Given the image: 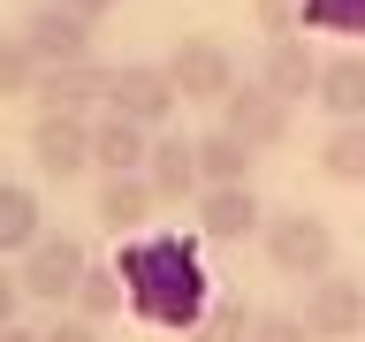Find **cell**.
<instances>
[{
    "label": "cell",
    "mask_w": 365,
    "mask_h": 342,
    "mask_svg": "<svg viewBox=\"0 0 365 342\" xmlns=\"http://www.w3.org/2000/svg\"><path fill=\"white\" fill-rule=\"evenodd\" d=\"M182 107V91L175 76H168V61H122L114 68V84H107V114H122V122H137V130H153Z\"/></svg>",
    "instance_id": "cell-3"
},
{
    "label": "cell",
    "mask_w": 365,
    "mask_h": 342,
    "mask_svg": "<svg viewBox=\"0 0 365 342\" xmlns=\"http://www.w3.org/2000/svg\"><path fill=\"white\" fill-rule=\"evenodd\" d=\"M107 84H114V68L91 53V61H68V68H46L38 76V114H76V122H91V107H107Z\"/></svg>",
    "instance_id": "cell-8"
},
{
    "label": "cell",
    "mask_w": 365,
    "mask_h": 342,
    "mask_svg": "<svg viewBox=\"0 0 365 342\" xmlns=\"http://www.w3.org/2000/svg\"><path fill=\"white\" fill-rule=\"evenodd\" d=\"M251 167H259V152H251L244 137H228L221 122L198 137V175H205V190H228V182H251Z\"/></svg>",
    "instance_id": "cell-17"
},
{
    "label": "cell",
    "mask_w": 365,
    "mask_h": 342,
    "mask_svg": "<svg viewBox=\"0 0 365 342\" xmlns=\"http://www.w3.org/2000/svg\"><path fill=\"white\" fill-rule=\"evenodd\" d=\"M304 23H327V31H365V0H304Z\"/></svg>",
    "instance_id": "cell-25"
},
{
    "label": "cell",
    "mask_w": 365,
    "mask_h": 342,
    "mask_svg": "<svg viewBox=\"0 0 365 342\" xmlns=\"http://www.w3.org/2000/svg\"><path fill=\"white\" fill-rule=\"evenodd\" d=\"M38 342H99V327H91V319H76V312H61L53 327H38Z\"/></svg>",
    "instance_id": "cell-26"
},
{
    "label": "cell",
    "mask_w": 365,
    "mask_h": 342,
    "mask_svg": "<svg viewBox=\"0 0 365 342\" xmlns=\"http://www.w3.org/2000/svg\"><path fill=\"white\" fill-rule=\"evenodd\" d=\"M145 182H153V198H160V205L198 198V190H205V175H198V137H153Z\"/></svg>",
    "instance_id": "cell-13"
},
{
    "label": "cell",
    "mask_w": 365,
    "mask_h": 342,
    "mask_svg": "<svg viewBox=\"0 0 365 342\" xmlns=\"http://www.w3.org/2000/svg\"><path fill=\"white\" fill-rule=\"evenodd\" d=\"M304 327H312V342H358L365 335V281H350V274L304 281Z\"/></svg>",
    "instance_id": "cell-6"
},
{
    "label": "cell",
    "mask_w": 365,
    "mask_h": 342,
    "mask_svg": "<svg viewBox=\"0 0 365 342\" xmlns=\"http://www.w3.org/2000/svg\"><path fill=\"white\" fill-rule=\"evenodd\" d=\"M0 342H38V327H23V319H16V327H0Z\"/></svg>",
    "instance_id": "cell-29"
},
{
    "label": "cell",
    "mask_w": 365,
    "mask_h": 342,
    "mask_svg": "<svg viewBox=\"0 0 365 342\" xmlns=\"http://www.w3.org/2000/svg\"><path fill=\"white\" fill-rule=\"evenodd\" d=\"M251 16L267 38H289V31H304V0H251Z\"/></svg>",
    "instance_id": "cell-24"
},
{
    "label": "cell",
    "mask_w": 365,
    "mask_h": 342,
    "mask_svg": "<svg viewBox=\"0 0 365 342\" xmlns=\"http://www.w3.org/2000/svg\"><path fill=\"white\" fill-rule=\"evenodd\" d=\"M244 335H251V304H244V296H213L205 319H198L182 342H244Z\"/></svg>",
    "instance_id": "cell-22"
},
{
    "label": "cell",
    "mask_w": 365,
    "mask_h": 342,
    "mask_svg": "<svg viewBox=\"0 0 365 342\" xmlns=\"http://www.w3.org/2000/svg\"><path fill=\"white\" fill-rule=\"evenodd\" d=\"M46 236L38 221V198L23 190V182H0V259H23V251Z\"/></svg>",
    "instance_id": "cell-18"
},
{
    "label": "cell",
    "mask_w": 365,
    "mask_h": 342,
    "mask_svg": "<svg viewBox=\"0 0 365 342\" xmlns=\"http://www.w3.org/2000/svg\"><path fill=\"white\" fill-rule=\"evenodd\" d=\"M198 228H205V244H244V236H259V228H267V205H259V190H251V182L198 190Z\"/></svg>",
    "instance_id": "cell-12"
},
{
    "label": "cell",
    "mask_w": 365,
    "mask_h": 342,
    "mask_svg": "<svg viewBox=\"0 0 365 342\" xmlns=\"http://www.w3.org/2000/svg\"><path fill=\"white\" fill-rule=\"evenodd\" d=\"M168 76H175V91H182V99H198V107H221L228 91L244 84V76H236V53H228L221 38H175Z\"/></svg>",
    "instance_id": "cell-5"
},
{
    "label": "cell",
    "mask_w": 365,
    "mask_h": 342,
    "mask_svg": "<svg viewBox=\"0 0 365 342\" xmlns=\"http://www.w3.org/2000/svg\"><path fill=\"white\" fill-rule=\"evenodd\" d=\"M91 213H99L114 236H145V221L160 213V198H153L145 175H99V205H91Z\"/></svg>",
    "instance_id": "cell-15"
},
{
    "label": "cell",
    "mask_w": 365,
    "mask_h": 342,
    "mask_svg": "<svg viewBox=\"0 0 365 342\" xmlns=\"http://www.w3.org/2000/svg\"><path fill=\"white\" fill-rule=\"evenodd\" d=\"M122 289H130V312L153 319V327H198L205 319V274H198V251L182 236H145V244L122 251Z\"/></svg>",
    "instance_id": "cell-1"
},
{
    "label": "cell",
    "mask_w": 365,
    "mask_h": 342,
    "mask_svg": "<svg viewBox=\"0 0 365 342\" xmlns=\"http://www.w3.org/2000/svg\"><path fill=\"white\" fill-rule=\"evenodd\" d=\"M122 304H130V289H122V266H99V259H91L84 281H76V319H91V327H99V319H114Z\"/></svg>",
    "instance_id": "cell-20"
},
{
    "label": "cell",
    "mask_w": 365,
    "mask_h": 342,
    "mask_svg": "<svg viewBox=\"0 0 365 342\" xmlns=\"http://www.w3.org/2000/svg\"><path fill=\"white\" fill-rule=\"evenodd\" d=\"M53 8H68V16H84V23H99V16H114L122 0H53Z\"/></svg>",
    "instance_id": "cell-28"
},
{
    "label": "cell",
    "mask_w": 365,
    "mask_h": 342,
    "mask_svg": "<svg viewBox=\"0 0 365 342\" xmlns=\"http://www.w3.org/2000/svg\"><path fill=\"white\" fill-rule=\"evenodd\" d=\"M312 99L335 114V122H365V53H327Z\"/></svg>",
    "instance_id": "cell-16"
},
{
    "label": "cell",
    "mask_w": 365,
    "mask_h": 342,
    "mask_svg": "<svg viewBox=\"0 0 365 342\" xmlns=\"http://www.w3.org/2000/svg\"><path fill=\"white\" fill-rule=\"evenodd\" d=\"M319 175L327 182H365V122H335V130L319 137Z\"/></svg>",
    "instance_id": "cell-19"
},
{
    "label": "cell",
    "mask_w": 365,
    "mask_h": 342,
    "mask_svg": "<svg viewBox=\"0 0 365 342\" xmlns=\"http://www.w3.org/2000/svg\"><path fill=\"white\" fill-rule=\"evenodd\" d=\"M84 266H91V251L76 244V236H53V228H46L38 244L23 251L16 281H23V296H38V304H76V281H84Z\"/></svg>",
    "instance_id": "cell-4"
},
{
    "label": "cell",
    "mask_w": 365,
    "mask_h": 342,
    "mask_svg": "<svg viewBox=\"0 0 365 342\" xmlns=\"http://www.w3.org/2000/svg\"><path fill=\"white\" fill-rule=\"evenodd\" d=\"M23 46L38 53V68H68V61H91V23L68 16V8H53V0H38L31 16L16 23Z\"/></svg>",
    "instance_id": "cell-10"
},
{
    "label": "cell",
    "mask_w": 365,
    "mask_h": 342,
    "mask_svg": "<svg viewBox=\"0 0 365 342\" xmlns=\"http://www.w3.org/2000/svg\"><path fill=\"white\" fill-rule=\"evenodd\" d=\"M244 342H312V327H304V312H251Z\"/></svg>",
    "instance_id": "cell-23"
},
{
    "label": "cell",
    "mask_w": 365,
    "mask_h": 342,
    "mask_svg": "<svg viewBox=\"0 0 365 342\" xmlns=\"http://www.w3.org/2000/svg\"><path fill=\"white\" fill-rule=\"evenodd\" d=\"M221 130L244 137L251 152H274V145H289V107H282V99L251 76V84H236V91L221 99Z\"/></svg>",
    "instance_id": "cell-7"
},
{
    "label": "cell",
    "mask_w": 365,
    "mask_h": 342,
    "mask_svg": "<svg viewBox=\"0 0 365 342\" xmlns=\"http://www.w3.org/2000/svg\"><path fill=\"white\" fill-rule=\"evenodd\" d=\"M145 160H153V130H137L122 114H99L91 122V167L99 175H145Z\"/></svg>",
    "instance_id": "cell-14"
},
{
    "label": "cell",
    "mask_w": 365,
    "mask_h": 342,
    "mask_svg": "<svg viewBox=\"0 0 365 342\" xmlns=\"http://www.w3.org/2000/svg\"><path fill=\"white\" fill-rule=\"evenodd\" d=\"M319 61H327V53H312L304 31L267 38V53H259V84H267L282 107H297V99H312V91H319Z\"/></svg>",
    "instance_id": "cell-11"
},
{
    "label": "cell",
    "mask_w": 365,
    "mask_h": 342,
    "mask_svg": "<svg viewBox=\"0 0 365 342\" xmlns=\"http://www.w3.org/2000/svg\"><path fill=\"white\" fill-rule=\"evenodd\" d=\"M16 304H23V281L0 266V327H16Z\"/></svg>",
    "instance_id": "cell-27"
},
{
    "label": "cell",
    "mask_w": 365,
    "mask_h": 342,
    "mask_svg": "<svg viewBox=\"0 0 365 342\" xmlns=\"http://www.w3.org/2000/svg\"><path fill=\"white\" fill-rule=\"evenodd\" d=\"M267 266L289 274V281H319V274H335V228L304 213V205H274L267 213Z\"/></svg>",
    "instance_id": "cell-2"
},
{
    "label": "cell",
    "mask_w": 365,
    "mask_h": 342,
    "mask_svg": "<svg viewBox=\"0 0 365 342\" xmlns=\"http://www.w3.org/2000/svg\"><path fill=\"white\" fill-rule=\"evenodd\" d=\"M31 160H38L46 182H76L91 167V122H76V114H38V122H31Z\"/></svg>",
    "instance_id": "cell-9"
},
{
    "label": "cell",
    "mask_w": 365,
    "mask_h": 342,
    "mask_svg": "<svg viewBox=\"0 0 365 342\" xmlns=\"http://www.w3.org/2000/svg\"><path fill=\"white\" fill-rule=\"evenodd\" d=\"M38 53L23 46V31H0V99H31L38 91Z\"/></svg>",
    "instance_id": "cell-21"
}]
</instances>
